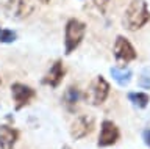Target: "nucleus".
I'll list each match as a JSON object with an SVG mask.
<instances>
[{
    "instance_id": "1",
    "label": "nucleus",
    "mask_w": 150,
    "mask_h": 149,
    "mask_svg": "<svg viewBox=\"0 0 150 149\" xmlns=\"http://www.w3.org/2000/svg\"><path fill=\"white\" fill-rule=\"evenodd\" d=\"M150 21V13L144 0H131L124 14V27L130 31L139 30Z\"/></svg>"
},
{
    "instance_id": "2",
    "label": "nucleus",
    "mask_w": 150,
    "mask_h": 149,
    "mask_svg": "<svg viewBox=\"0 0 150 149\" xmlns=\"http://www.w3.org/2000/svg\"><path fill=\"white\" fill-rule=\"evenodd\" d=\"M84 31H86V25L81 21H78V19L67 21V24H66V39H64L66 53L67 55L72 53L80 46V43H81L83 36H84Z\"/></svg>"
},
{
    "instance_id": "3",
    "label": "nucleus",
    "mask_w": 150,
    "mask_h": 149,
    "mask_svg": "<svg viewBox=\"0 0 150 149\" xmlns=\"http://www.w3.org/2000/svg\"><path fill=\"white\" fill-rule=\"evenodd\" d=\"M108 94H110V85L102 76H98L86 91V101L91 105H100L106 101Z\"/></svg>"
},
{
    "instance_id": "4",
    "label": "nucleus",
    "mask_w": 150,
    "mask_h": 149,
    "mask_svg": "<svg viewBox=\"0 0 150 149\" xmlns=\"http://www.w3.org/2000/svg\"><path fill=\"white\" fill-rule=\"evenodd\" d=\"M35 11V5L31 0H8L5 5V13L8 17L16 21H22Z\"/></svg>"
},
{
    "instance_id": "5",
    "label": "nucleus",
    "mask_w": 150,
    "mask_h": 149,
    "mask_svg": "<svg viewBox=\"0 0 150 149\" xmlns=\"http://www.w3.org/2000/svg\"><path fill=\"white\" fill-rule=\"evenodd\" d=\"M11 94L14 102H16V110H21L22 107L28 105L36 97V91L30 86L23 85V83H13Z\"/></svg>"
},
{
    "instance_id": "6",
    "label": "nucleus",
    "mask_w": 150,
    "mask_h": 149,
    "mask_svg": "<svg viewBox=\"0 0 150 149\" xmlns=\"http://www.w3.org/2000/svg\"><path fill=\"white\" fill-rule=\"evenodd\" d=\"M114 57L119 63H128L136 58V50L124 36H117L114 43Z\"/></svg>"
},
{
    "instance_id": "7",
    "label": "nucleus",
    "mask_w": 150,
    "mask_h": 149,
    "mask_svg": "<svg viewBox=\"0 0 150 149\" xmlns=\"http://www.w3.org/2000/svg\"><path fill=\"white\" fill-rule=\"evenodd\" d=\"M92 130H94V118L89 115H80L72 123L70 135H72L74 140H80V138H84L86 135H89Z\"/></svg>"
},
{
    "instance_id": "8",
    "label": "nucleus",
    "mask_w": 150,
    "mask_h": 149,
    "mask_svg": "<svg viewBox=\"0 0 150 149\" xmlns=\"http://www.w3.org/2000/svg\"><path fill=\"white\" fill-rule=\"evenodd\" d=\"M117 140H119V129H117V125L112 121H103L97 144L100 148H106V146L116 144Z\"/></svg>"
},
{
    "instance_id": "9",
    "label": "nucleus",
    "mask_w": 150,
    "mask_h": 149,
    "mask_svg": "<svg viewBox=\"0 0 150 149\" xmlns=\"http://www.w3.org/2000/svg\"><path fill=\"white\" fill-rule=\"evenodd\" d=\"M64 77V66L61 60H56V61L52 64V68L49 69V72L45 74V77L42 78V83L44 85H49L52 88H56L61 83Z\"/></svg>"
},
{
    "instance_id": "10",
    "label": "nucleus",
    "mask_w": 150,
    "mask_h": 149,
    "mask_svg": "<svg viewBox=\"0 0 150 149\" xmlns=\"http://www.w3.org/2000/svg\"><path fill=\"white\" fill-rule=\"evenodd\" d=\"M19 138L16 129L9 125H0V149H13Z\"/></svg>"
},
{
    "instance_id": "11",
    "label": "nucleus",
    "mask_w": 150,
    "mask_h": 149,
    "mask_svg": "<svg viewBox=\"0 0 150 149\" xmlns=\"http://www.w3.org/2000/svg\"><path fill=\"white\" fill-rule=\"evenodd\" d=\"M78 101H80L78 86L70 85L67 90H66V93H64V105H66V108H67L69 111H74L75 107H77V104H78Z\"/></svg>"
},
{
    "instance_id": "12",
    "label": "nucleus",
    "mask_w": 150,
    "mask_h": 149,
    "mask_svg": "<svg viewBox=\"0 0 150 149\" xmlns=\"http://www.w3.org/2000/svg\"><path fill=\"white\" fill-rule=\"evenodd\" d=\"M112 78L119 83L120 86H127L131 80V71L130 69H119V68H111L110 69Z\"/></svg>"
},
{
    "instance_id": "13",
    "label": "nucleus",
    "mask_w": 150,
    "mask_h": 149,
    "mask_svg": "<svg viewBox=\"0 0 150 149\" xmlns=\"http://www.w3.org/2000/svg\"><path fill=\"white\" fill-rule=\"evenodd\" d=\"M128 101L134 107H138V108H145L150 102V97H149V94H145V93H130Z\"/></svg>"
},
{
    "instance_id": "14",
    "label": "nucleus",
    "mask_w": 150,
    "mask_h": 149,
    "mask_svg": "<svg viewBox=\"0 0 150 149\" xmlns=\"http://www.w3.org/2000/svg\"><path fill=\"white\" fill-rule=\"evenodd\" d=\"M138 85L144 90H150V66L145 68L138 78Z\"/></svg>"
},
{
    "instance_id": "15",
    "label": "nucleus",
    "mask_w": 150,
    "mask_h": 149,
    "mask_svg": "<svg viewBox=\"0 0 150 149\" xmlns=\"http://www.w3.org/2000/svg\"><path fill=\"white\" fill-rule=\"evenodd\" d=\"M16 38H17V35L13 30L0 29V43H13V41H16Z\"/></svg>"
},
{
    "instance_id": "16",
    "label": "nucleus",
    "mask_w": 150,
    "mask_h": 149,
    "mask_svg": "<svg viewBox=\"0 0 150 149\" xmlns=\"http://www.w3.org/2000/svg\"><path fill=\"white\" fill-rule=\"evenodd\" d=\"M108 2H110V0H92L94 6H97L98 10H100V13H105V8L108 5Z\"/></svg>"
},
{
    "instance_id": "17",
    "label": "nucleus",
    "mask_w": 150,
    "mask_h": 149,
    "mask_svg": "<svg viewBox=\"0 0 150 149\" xmlns=\"http://www.w3.org/2000/svg\"><path fill=\"white\" fill-rule=\"evenodd\" d=\"M144 141H145V144H147V146L150 148V129L144 132Z\"/></svg>"
},
{
    "instance_id": "18",
    "label": "nucleus",
    "mask_w": 150,
    "mask_h": 149,
    "mask_svg": "<svg viewBox=\"0 0 150 149\" xmlns=\"http://www.w3.org/2000/svg\"><path fill=\"white\" fill-rule=\"evenodd\" d=\"M39 2H41V3H49L50 0H39Z\"/></svg>"
},
{
    "instance_id": "19",
    "label": "nucleus",
    "mask_w": 150,
    "mask_h": 149,
    "mask_svg": "<svg viewBox=\"0 0 150 149\" xmlns=\"http://www.w3.org/2000/svg\"><path fill=\"white\" fill-rule=\"evenodd\" d=\"M61 149H70L69 146H63V148H61Z\"/></svg>"
}]
</instances>
